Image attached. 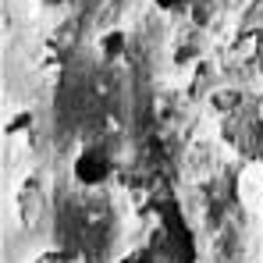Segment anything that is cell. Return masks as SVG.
Returning a JSON list of instances; mask_svg holds the SVG:
<instances>
[{"instance_id": "cell-1", "label": "cell", "mask_w": 263, "mask_h": 263, "mask_svg": "<svg viewBox=\"0 0 263 263\" xmlns=\"http://www.w3.org/2000/svg\"><path fill=\"white\" fill-rule=\"evenodd\" d=\"M46 203H50V181L43 171H25L18 189H14V214L22 228H36L46 214Z\"/></svg>"}, {"instance_id": "cell-2", "label": "cell", "mask_w": 263, "mask_h": 263, "mask_svg": "<svg viewBox=\"0 0 263 263\" xmlns=\"http://www.w3.org/2000/svg\"><path fill=\"white\" fill-rule=\"evenodd\" d=\"M114 175V157L100 146V142H89L79 149V157L71 160V178L82 185V189H103Z\"/></svg>"}, {"instance_id": "cell-3", "label": "cell", "mask_w": 263, "mask_h": 263, "mask_svg": "<svg viewBox=\"0 0 263 263\" xmlns=\"http://www.w3.org/2000/svg\"><path fill=\"white\" fill-rule=\"evenodd\" d=\"M260 32L256 29H235L228 40H224V64H231V68H246V64H253L256 57H260Z\"/></svg>"}, {"instance_id": "cell-4", "label": "cell", "mask_w": 263, "mask_h": 263, "mask_svg": "<svg viewBox=\"0 0 263 263\" xmlns=\"http://www.w3.org/2000/svg\"><path fill=\"white\" fill-rule=\"evenodd\" d=\"M4 139H7V146L14 153L32 146V139H36V110L32 107H14L4 118Z\"/></svg>"}, {"instance_id": "cell-5", "label": "cell", "mask_w": 263, "mask_h": 263, "mask_svg": "<svg viewBox=\"0 0 263 263\" xmlns=\"http://www.w3.org/2000/svg\"><path fill=\"white\" fill-rule=\"evenodd\" d=\"M206 107L220 118H235L246 107V89L242 86H214L206 92Z\"/></svg>"}, {"instance_id": "cell-6", "label": "cell", "mask_w": 263, "mask_h": 263, "mask_svg": "<svg viewBox=\"0 0 263 263\" xmlns=\"http://www.w3.org/2000/svg\"><path fill=\"white\" fill-rule=\"evenodd\" d=\"M128 29H121V25H114V29H103L100 36H96V53H100V61H107V64H114V61H121L125 53H128Z\"/></svg>"}, {"instance_id": "cell-7", "label": "cell", "mask_w": 263, "mask_h": 263, "mask_svg": "<svg viewBox=\"0 0 263 263\" xmlns=\"http://www.w3.org/2000/svg\"><path fill=\"white\" fill-rule=\"evenodd\" d=\"M32 68H36L43 79L61 75V71H64V46H61V40H43V43H40V50H36Z\"/></svg>"}, {"instance_id": "cell-8", "label": "cell", "mask_w": 263, "mask_h": 263, "mask_svg": "<svg viewBox=\"0 0 263 263\" xmlns=\"http://www.w3.org/2000/svg\"><path fill=\"white\" fill-rule=\"evenodd\" d=\"M199 61H203V46H199V40L192 32L178 36L175 43H171V64H175L178 71H192Z\"/></svg>"}, {"instance_id": "cell-9", "label": "cell", "mask_w": 263, "mask_h": 263, "mask_svg": "<svg viewBox=\"0 0 263 263\" xmlns=\"http://www.w3.org/2000/svg\"><path fill=\"white\" fill-rule=\"evenodd\" d=\"M210 75H214V64L203 57V61L192 68V79H189V96H203V86L210 82Z\"/></svg>"}, {"instance_id": "cell-10", "label": "cell", "mask_w": 263, "mask_h": 263, "mask_svg": "<svg viewBox=\"0 0 263 263\" xmlns=\"http://www.w3.org/2000/svg\"><path fill=\"white\" fill-rule=\"evenodd\" d=\"M189 18H192V29H206V25L214 22V7H210V0H192Z\"/></svg>"}, {"instance_id": "cell-11", "label": "cell", "mask_w": 263, "mask_h": 263, "mask_svg": "<svg viewBox=\"0 0 263 263\" xmlns=\"http://www.w3.org/2000/svg\"><path fill=\"white\" fill-rule=\"evenodd\" d=\"M153 7L160 14H167V18H178V14H189L192 0H153Z\"/></svg>"}, {"instance_id": "cell-12", "label": "cell", "mask_w": 263, "mask_h": 263, "mask_svg": "<svg viewBox=\"0 0 263 263\" xmlns=\"http://www.w3.org/2000/svg\"><path fill=\"white\" fill-rule=\"evenodd\" d=\"M29 263H75L64 249H43V253H36Z\"/></svg>"}, {"instance_id": "cell-13", "label": "cell", "mask_w": 263, "mask_h": 263, "mask_svg": "<svg viewBox=\"0 0 263 263\" xmlns=\"http://www.w3.org/2000/svg\"><path fill=\"white\" fill-rule=\"evenodd\" d=\"M118 263H153V256H149V249H146V246H132L128 253H121V256H118Z\"/></svg>"}]
</instances>
